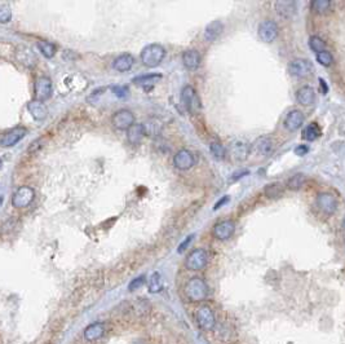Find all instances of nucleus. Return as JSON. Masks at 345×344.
Returning a JSON list of instances; mask_svg holds the SVG:
<instances>
[{"mask_svg":"<svg viewBox=\"0 0 345 344\" xmlns=\"http://www.w3.org/2000/svg\"><path fill=\"white\" fill-rule=\"evenodd\" d=\"M184 292L192 303H201V301H205L207 299L210 289H208L207 282L203 278L193 277L185 283Z\"/></svg>","mask_w":345,"mask_h":344,"instance_id":"nucleus-1","label":"nucleus"},{"mask_svg":"<svg viewBox=\"0 0 345 344\" xmlns=\"http://www.w3.org/2000/svg\"><path fill=\"white\" fill-rule=\"evenodd\" d=\"M165 57V49L160 44H149L141 52V61L146 68H155Z\"/></svg>","mask_w":345,"mask_h":344,"instance_id":"nucleus-2","label":"nucleus"},{"mask_svg":"<svg viewBox=\"0 0 345 344\" xmlns=\"http://www.w3.org/2000/svg\"><path fill=\"white\" fill-rule=\"evenodd\" d=\"M196 318L199 327L205 331H212L216 327V316L210 305H201L197 309Z\"/></svg>","mask_w":345,"mask_h":344,"instance_id":"nucleus-3","label":"nucleus"},{"mask_svg":"<svg viewBox=\"0 0 345 344\" xmlns=\"http://www.w3.org/2000/svg\"><path fill=\"white\" fill-rule=\"evenodd\" d=\"M288 73L295 78H309L314 73L312 61L306 59H295L288 64Z\"/></svg>","mask_w":345,"mask_h":344,"instance_id":"nucleus-4","label":"nucleus"},{"mask_svg":"<svg viewBox=\"0 0 345 344\" xmlns=\"http://www.w3.org/2000/svg\"><path fill=\"white\" fill-rule=\"evenodd\" d=\"M208 264V252L205 249H196L185 259V267L189 270H202Z\"/></svg>","mask_w":345,"mask_h":344,"instance_id":"nucleus-5","label":"nucleus"},{"mask_svg":"<svg viewBox=\"0 0 345 344\" xmlns=\"http://www.w3.org/2000/svg\"><path fill=\"white\" fill-rule=\"evenodd\" d=\"M181 101L184 106L188 109V111L196 114L201 109V100L198 97V93L192 86H185L181 91Z\"/></svg>","mask_w":345,"mask_h":344,"instance_id":"nucleus-6","label":"nucleus"},{"mask_svg":"<svg viewBox=\"0 0 345 344\" xmlns=\"http://www.w3.org/2000/svg\"><path fill=\"white\" fill-rule=\"evenodd\" d=\"M35 198V192L30 187H21L15 192L12 197V205L16 209H25L31 205Z\"/></svg>","mask_w":345,"mask_h":344,"instance_id":"nucleus-7","label":"nucleus"},{"mask_svg":"<svg viewBox=\"0 0 345 344\" xmlns=\"http://www.w3.org/2000/svg\"><path fill=\"white\" fill-rule=\"evenodd\" d=\"M315 205H317L318 210L324 214V215H333L337 210V201H336L335 196L327 192H322L315 198Z\"/></svg>","mask_w":345,"mask_h":344,"instance_id":"nucleus-8","label":"nucleus"},{"mask_svg":"<svg viewBox=\"0 0 345 344\" xmlns=\"http://www.w3.org/2000/svg\"><path fill=\"white\" fill-rule=\"evenodd\" d=\"M53 92L52 80L48 77H40L35 80V86H34V96L37 101L43 102L48 98H51Z\"/></svg>","mask_w":345,"mask_h":344,"instance_id":"nucleus-9","label":"nucleus"},{"mask_svg":"<svg viewBox=\"0 0 345 344\" xmlns=\"http://www.w3.org/2000/svg\"><path fill=\"white\" fill-rule=\"evenodd\" d=\"M257 34H259V38L263 40L264 43H273L278 38V25L275 24L273 20H265V21H263L259 25Z\"/></svg>","mask_w":345,"mask_h":344,"instance_id":"nucleus-10","label":"nucleus"},{"mask_svg":"<svg viewBox=\"0 0 345 344\" xmlns=\"http://www.w3.org/2000/svg\"><path fill=\"white\" fill-rule=\"evenodd\" d=\"M235 231L234 221L232 220H221L214 225L212 234L216 240L219 241H228L232 238Z\"/></svg>","mask_w":345,"mask_h":344,"instance_id":"nucleus-11","label":"nucleus"},{"mask_svg":"<svg viewBox=\"0 0 345 344\" xmlns=\"http://www.w3.org/2000/svg\"><path fill=\"white\" fill-rule=\"evenodd\" d=\"M174 164L180 171H187V169H190L196 164V157L188 149H181V150H179L178 153L175 154Z\"/></svg>","mask_w":345,"mask_h":344,"instance_id":"nucleus-12","label":"nucleus"},{"mask_svg":"<svg viewBox=\"0 0 345 344\" xmlns=\"http://www.w3.org/2000/svg\"><path fill=\"white\" fill-rule=\"evenodd\" d=\"M28 129L25 127H16V128L11 129L7 133H4L3 137L0 138V146L3 147H11L15 146L19 141H21L22 138L26 136Z\"/></svg>","mask_w":345,"mask_h":344,"instance_id":"nucleus-13","label":"nucleus"},{"mask_svg":"<svg viewBox=\"0 0 345 344\" xmlns=\"http://www.w3.org/2000/svg\"><path fill=\"white\" fill-rule=\"evenodd\" d=\"M113 124L116 129H128L132 124H134V115L131 110L122 109L116 111L113 117Z\"/></svg>","mask_w":345,"mask_h":344,"instance_id":"nucleus-14","label":"nucleus"},{"mask_svg":"<svg viewBox=\"0 0 345 344\" xmlns=\"http://www.w3.org/2000/svg\"><path fill=\"white\" fill-rule=\"evenodd\" d=\"M304 119H305V118H304L302 111L297 110V109H293V110L288 111L286 118H284L283 126L287 131L293 132V131H297L299 128H301L302 124H304Z\"/></svg>","mask_w":345,"mask_h":344,"instance_id":"nucleus-15","label":"nucleus"},{"mask_svg":"<svg viewBox=\"0 0 345 344\" xmlns=\"http://www.w3.org/2000/svg\"><path fill=\"white\" fill-rule=\"evenodd\" d=\"M251 149H254V151H256L257 154L263 155V157H268L274 150V142H273V140L270 137L264 136V137L257 138Z\"/></svg>","mask_w":345,"mask_h":344,"instance_id":"nucleus-16","label":"nucleus"},{"mask_svg":"<svg viewBox=\"0 0 345 344\" xmlns=\"http://www.w3.org/2000/svg\"><path fill=\"white\" fill-rule=\"evenodd\" d=\"M105 331H106V329H105L104 322H93V323H91V325L87 326L86 329H84V331H83V336H84L86 340L95 341V340H98L100 338H102Z\"/></svg>","mask_w":345,"mask_h":344,"instance_id":"nucleus-17","label":"nucleus"},{"mask_svg":"<svg viewBox=\"0 0 345 344\" xmlns=\"http://www.w3.org/2000/svg\"><path fill=\"white\" fill-rule=\"evenodd\" d=\"M275 12L282 19H291L296 11V3L292 0H279L274 3Z\"/></svg>","mask_w":345,"mask_h":344,"instance_id":"nucleus-18","label":"nucleus"},{"mask_svg":"<svg viewBox=\"0 0 345 344\" xmlns=\"http://www.w3.org/2000/svg\"><path fill=\"white\" fill-rule=\"evenodd\" d=\"M145 135H146V129L144 124H140V123H134L127 129V140L131 145L140 144Z\"/></svg>","mask_w":345,"mask_h":344,"instance_id":"nucleus-19","label":"nucleus"},{"mask_svg":"<svg viewBox=\"0 0 345 344\" xmlns=\"http://www.w3.org/2000/svg\"><path fill=\"white\" fill-rule=\"evenodd\" d=\"M201 55L196 49H188L183 53L184 66L190 71H194L201 66Z\"/></svg>","mask_w":345,"mask_h":344,"instance_id":"nucleus-20","label":"nucleus"},{"mask_svg":"<svg viewBox=\"0 0 345 344\" xmlns=\"http://www.w3.org/2000/svg\"><path fill=\"white\" fill-rule=\"evenodd\" d=\"M296 100L302 106H310L315 101V91L313 87L304 86L296 92Z\"/></svg>","mask_w":345,"mask_h":344,"instance_id":"nucleus-21","label":"nucleus"},{"mask_svg":"<svg viewBox=\"0 0 345 344\" xmlns=\"http://www.w3.org/2000/svg\"><path fill=\"white\" fill-rule=\"evenodd\" d=\"M28 110L35 120H44L48 117V108L43 102L33 100L28 104Z\"/></svg>","mask_w":345,"mask_h":344,"instance_id":"nucleus-22","label":"nucleus"},{"mask_svg":"<svg viewBox=\"0 0 345 344\" xmlns=\"http://www.w3.org/2000/svg\"><path fill=\"white\" fill-rule=\"evenodd\" d=\"M134 64V57L129 53L118 56L113 62V68L119 73H125V71L131 70Z\"/></svg>","mask_w":345,"mask_h":344,"instance_id":"nucleus-23","label":"nucleus"},{"mask_svg":"<svg viewBox=\"0 0 345 344\" xmlns=\"http://www.w3.org/2000/svg\"><path fill=\"white\" fill-rule=\"evenodd\" d=\"M162 79V75L160 74H147V75H141V77L134 78L133 83L138 87H142L144 89L149 91V89L153 88L159 80Z\"/></svg>","mask_w":345,"mask_h":344,"instance_id":"nucleus-24","label":"nucleus"},{"mask_svg":"<svg viewBox=\"0 0 345 344\" xmlns=\"http://www.w3.org/2000/svg\"><path fill=\"white\" fill-rule=\"evenodd\" d=\"M224 30V25L221 24V21L219 20H215L211 24L207 25V28L205 30V39L207 40L208 43H212L217 38L220 37L221 33Z\"/></svg>","mask_w":345,"mask_h":344,"instance_id":"nucleus-25","label":"nucleus"},{"mask_svg":"<svg viewBox=\"0 0 345 344\" xmlns=\"http://www.w3.org/2000/svg\"><path fill=\"white\" fill-rule=\"evenodd\" d=\"M16 57L25 66H34L35 62H37V57L33 53V51L30 48H28V47H20V48H17Z\"/></svg>","mask_w":345,"mask_h":344,"instance_id":"nucleus-26","label":"nucleus"},{"mask_svg":"<svg viewBox=\"0 0 345 344\" xmlns=\"http://www.w3.org/2000/svg\"><path fill=\"white\" fill-rule=\"evenodd\" d=\"M230 150H232L233 157L237 160H245L247 159L248 154H250L251 147L243 141H237L233 145H230Z\"/></svg>","mask_w":345,"mask_h":344,"instance_id":"nucleus-27","label":"nucleus"},{"mask_svg":"<svg viewBox=\"0 0 345 344\" xmlns=\"http://www.w3.org/2000/svg\"><path fill=\"white\" fill-rule=\"evenodd\" d=\"M163 289V280L162 276L159 272H154L151 276H150L149 281H147V290L151 294H156V292H160Z\"/></svg>","mask_w":345,"mask_h":344,"instance_id":"nucleus-28","label":"nucleus"},{"mask_svg":"<svg viewBox=\"0 0 345 344\" xmlns=\"http://www.w3.org/2000/svg\"><path fill=\"white\" fill-rule=\"evenodd\" d=\"M319 136H321V128L317 123H310L302 131V138L306 141H314Z\"/></svg>","mask_w":345,"mask_h":344,"instance_id":"nucleus-29","label":"nucleus"},{"mask_svg":"<svg viewBox=\"0 0 345 344\" xmlns=\"http://www.w3.org/2000/svg\"><path fill=\"white\" fill-rule=\"evenodd\" d=\"M305 182H306L305 175H302V174H296V175L291 176V178L288 179L287 183H286V188L290 189V191H299V189H301V188L305 185Z\"/></svg>","mask_w":345,"mask_h":344,"instance_id":"nucleus-30","label":"nucleus"},{"mask_svg":"<svg viewBox=\"0 0 345 344\" xmlns=\"http://www.w3.org/2000/svg\"><path fill=\"white\" fill-rule=\"evenodd\" d=\"M284 188L283 185L279 184V183H273V184H268L264 188V194H265L268 198L273 200V198H279V197L283 194Z\"/></svg>","mask_w":345,"mask_h":344,"instance_id":"nucleus-31","label":"nucleus"},{"mask_svg":"<svg viewBox=\"0 0 345 344\" xmlns=\"http://www.w3.org/2000/svg\"><path fill=\"white\" fill-rule=\"evenodd\" d=\"M38 48L40 49V52L47 59H52L53 56L57 52L55 44L49 43V42H38Z\"/></svg>","mask_w":345,"mask_h":344,"instance_id":"nucleus-32","label":"nucleus"},{"mask_svg":"<svg viewBox=\"0 0 345 344\" xmlns=\"http://www.w3.org/2000/svg\"><path fill=\"white\" fill-rule=\"evenodd\" d=\"M210 151H211L212 157L217 160H223L226 155L225 147L217 141H212L211 144H210Z\"/></svg>","mask_w":345,"mask_h":344,"instance_id":"nucleus-33","label":"nucleus"},{"mask_svg":"<svg viewBox=\"0 0 345 344\" xmlns=\"http://www.w3.org/2000/svg\"><path fill=\"white\" fill-rule=\"evenodd\" d=\"M309 47L312 51H314L315 53H319L322 51H326V43L322 38L317 37V35H313V37L309 38Z\"/></svg>","mask_w":345,"mask_h":344,"instance_id":"nucleus-34","label":"nucleus"},{"mask_svg":"<svg viewBox=\"0 0 345 344\" xmlns=\"http://www.w3.org/2000/svg\"><path fill=\"white\" fill-rule=\"evenodd\" d=\"M330 7H331V2H328V0H315V2H313V3L310 4L312 11L314 13H317V15H322V13H324L326 11L330 10Z\"/></svg>","mask_w":345,"mask_h":344,"instance_id":"nucleus-35","label":"nucleus"},{"mask_svg":"<svg viewBox=\"0 0 345 344\" xmlns=\"http://www.w3.org/2000/svg\"><path fill=\"white\" fill-rule=\"evenodd\" d=\"M317 62H319L324 68H328L333 64V57L328 51H322V52L317 53Z\"/></svg>","mask_w":345,"mask_h":344,"instance_id":"nucleus-36","label":"nucleus"},{"mask_svg":"<svg viewBox=\"0 0 345 344\" xmlns=\"http://www.w3.org/2000/svg\"><path fill=\"white\" fill-rule=\"evenodd\" d=\"M12 20L11 8L6 4H0V24H8Z\"/></svg>","mask_w":345,"mask_h":344,"instance_id":"nucleus-37","label":"nucleus"},{"mask_svg":"<svg viewBox=\"0 0 345 344\" xmlns=\"http://www.w3.org/2000/svg\"><path fill=\"white\" fill-rule=\"evenodd\" d=\"M145 282H146V277H145V276L137 277V278H134V280H132L131 282H129L128 290H129V291H134V290H138V289H140V287H142V286L145 285Z\"/></svg>","mask_w":345,"mask_h":344,"instance_id":"nucleus-38","label":"nucleus"},{"mask_svg":"<svg viewBox=\"0 0 345 344\" xmlns=\"http://www.w3.org/2000/svg\"><path fill=\"white\" fill-rule=\"evenodd\" d=\"M113 92L115 93L116 97H119V98L128 97V95H129L128 88H127V87H120V86L114 87V88H113Z\"/></svg>","mask_w":345,"mask_h":344,"instance_id":"nucleus-39","label":"nucleus"},{"mask_svg":"<svg viewBox=\"0 0 345 344\" xmlns=\"http://www.w3.org/2000/svg\"><path fill=\"white\" fill-rule=\"evenodd\" d=\"M193 238H194V234H192V236L187 237V240L184 241V242L181 243L180 246H179V249H178L179 254H181V252H184V251H185V250H187V247L190 245V242H192V241H193Z\"/></svg>","mask_w":345,"mask_h":344,"instance_id":"nucleus-40","label":"nucleus"},{"mask_svg":"<svg viewBox=\"0 0 345 344\" xmlns=\"http://www.w3.org/2000/svg\"><path fill=\"white\" fill-rule=\"evenodd\" d=\"M228 201H229V197L225 196V197H224V198H223V201L220 200V201H219V202L216 203V205H215V210L220 209V206H224V205H225V203L228 202Z\"/></svg>","mask_w":345,"mask_h":344,"instance_id":"nucleus-41","label":"nucleus"},{"mask_svg":"<svg viewBox=\"0 0 345 344\" xmlns=\"http://www.w3.org/2000/svg\"><path fill=\"white\" fill-rule=\"evenodd\" d=\"M295 151H296L297 155H304V154H305L306 151H308V147L304 146V145H301V146L296 147V150H295Z\"/></svg>","mask_w":345,"mask_h":344,"instance_id":"nucleus-42","label":"nucleus"},{"mask_svg":"<svg viewBox=\"0 0 345 344\" xmlns=\"http://www.w3.org/2000/svg\"><path fill=\"white\" fill-rule=\"evenodd\" d=\"M342 228L345 229V215H344V218H342Z\"/></svg>","mask_w":345,"mask_h":344,"instance_id":"nucleus-43","label":"nucleus"},{"mask_svg":"<svg viewBox=\"0 0 345 344\" xmlns=\"http://www.w3.org/2000/svg\"><path fill=\"white\" fill-rule=\"evenodd\" d=\"M2 201H3V198H2V196H0V205H2Z\"/></svg>","mask_w":345,"mask_h":344,"instance_id":"nucleus-44","label":"nucleus"},{"mask_svg":"<svg viewBox=\"0 0 345 344\" xmlns=\"http://www.w3.org/2000/svg\"><path fill=\"white\" fill-rule=\"evenodd\" d=\"M2 164H3V162H2V159H0V168H2Z\"/></svg>","mask_w":345,"mask_h":344,"instance_id":"nucleus-45","label":"nucleus"}]
</instances>
